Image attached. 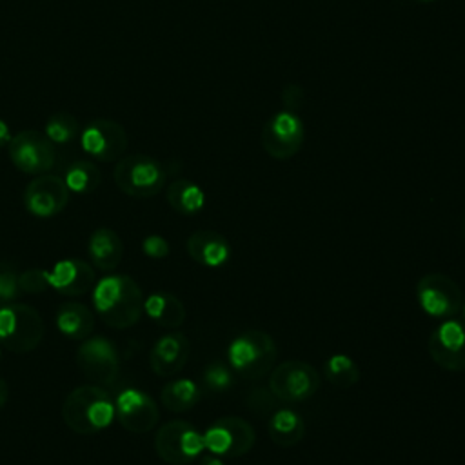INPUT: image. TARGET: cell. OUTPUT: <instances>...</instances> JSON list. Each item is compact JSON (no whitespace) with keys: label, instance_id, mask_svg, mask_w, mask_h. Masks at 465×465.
<instances>
[{"label":"cell","instance_id":"obj_1","mask_svg":"<svg viewBox=\"0 0 465 465\" xmlns=\"http://www.w3.org/2000/svg\"><path fill=\"white\" fill-rule=\"evenodd\" d=\"M93 303L102 322L113 329L134 325L143 312L142 289L125 274H111L94 283Z\"/></svg>","mask_w":465,"mask_h":465},{"label":"cell","instance_id":"obj_2","mask_svg":"<svg viewBox=\"0 0 465 465\" xmlns=\"http://www.w3.org/2000/svg\"><path fill=\"white\" fill-rule=\"evenodd\" d=\"M65 425L78 434H94L111 425L114 401L100 385H80L62 403Z\"/></svg>","mask_w":465,"mask_h":465},{"label":"cell","instance_id":"obj_3","mask_svg":"<svg viewBox=\"0 0 465 465\" xmlns=\"http://www.w3.org/2000/svg\"><path fill=\"white\" fill-rule=\"evenodd\" d=\"M278 358L274 338L260 329H251L236 338L227 347V361L231 371L243 380H260L272 371Z\"/></svg>","mask_w":465,"mask_h":465},{"label":"cell","instance_id":"obj_4","mask_svg":"<svg viewBox=\"0 0 465 465\" xmlns=\"http://www.w3.org/2000/svg\"><path fill=\"white\" fill-rule=\"evenodd\" d=\"M165 167L147 154L122 156L113 169L116 187L133 198H151L158 194L165 185Z\"/></svg>","mask_w":465,"mask_h":465},{"label":"cell","instance_id":"obj_5","mask_svg":"<svg viewBox=\"0 0 465 465\" xmlns=\"http://www.w3.org/2000/svg\"><path fill=\"white\" fill-rule=\"evenodd\" d=\"M45 334L42 316L25 303H5L0 307V345L24 354L36 349Z\"/></svg>","mask_w":465,"mask_h":465},{"label":"cell","instance_id":"obj_6","mask_svg":"<svg viewBox=\"0 0 465 465\" xmlns=\"http://www.w3.org/2000/svg\"><path fill=\"white\" fill-rule=\"evenodd\" d=\"M154 450L169 465H189L205 450L203 432L185 420H173L154 434Z\"/></svg>","mask_w":465,"mask_h":465},{"label":"cell","instance_id":"obj_7","mask_svg":"<svg viewBox=\"0 0 465 465\" xmlns=\"http://www.w3.org/2000/svg\"><path fill=\"white\" fill-rule=\"evenodd\" d=\"M318 389H320L318 371L302 360H287L272 367L269 376L271 394L283 403L305 401L312 398Z\"/></svg>","mask_w":465,"mask_h":465},{"label":"cell","instance_id":"obj_8","mask_svg":"<svg viewBox=\"0 0 465 465\" xmlns=\"http://www.w3.org/2000/svg\"><path fill=\"white\" fill-rule=\"evenodd\" d=\"M7 154L11 163L25 174H45L56 163V145L36 129H24L13 134Z\"/></svg>","mask_w":465,"mask_h":465},{"label":"cell","instance_id":"obj_9","mask_svg":"<svg viewBox=\"0 0 465 465\" xmlns=\"http://www.w3.org/2000/svg\"><path fill=\"white\" fill-rule=\"evenodd\" d=\"M205 450L220 458H238L247 454L256 443L252 425L240 416H222L203 432Z\"/></svg>","mask_w":465,"mask_h":465},{"label":"cell","instance_id":"obj_10","mask_svg":"<svg viewBox=\"0 0 465 465\" xmlns=\"http://www.w3.org/2000/svg\"><path fill=\"white\" fill-rule=\"evenodd\" d=\"M416 300L421 311L432 318H454L463 305L460 285L443 272L423 274L416 283Z\"/></svg>","mask_w":465,"mask_h":465},{"label":"cell","instance_id":"obj_11","mask_svg":"<svg viewBox=\"0 0 465 465\" xmlns=\"http://www.w3.org/2000/svg\"><path fill=\"white\" fill-rule=\"evenodd\" d=\"M305 127L292 111L274 113L262 127V147L274 160H289L302 149Z\"/></svg>","mask_w":465,"mask_h":465},{"label":"cell","instance_id":"obj_12","mask_svg":"<svg viewBox=\"0 0 465 465\" xmlns=\"http://www.w3.org/2000/svg\"><path fill=\"white\" fill-rule=\"evenodd\" d=\"M78 138L87 156L98 162L120 160L129 143L125 129L111 118L91 120L84 129H80Z\"/></svg>","mask_w":465,"mask_h":465},{"label":"cell","instance_id":"obj_13","mask_svg":"<svg viewBox=\"0 0 465 465\" xmlns=\"http://www.w3.org/2000/svg\"><path fill=\"white\" fill-rule=\"evenodd\" d=\"M432 361L450 372L465 371V322L456 318L443 320L427 341Z\"/></svg>","mask_w":465,"mask_h":465},{"label":"cell","instance_id":"obj_14","mask_svg":"<svg viewBox=\"0 0 465 465\" xmlns=\"http://www.w3.org/2000/svg\"><path fill=\"white\" fill-rule=\"evenodd\" d=\"M76 365L96 385H113L120 371L118 351L107 338H89L76 351Z\"/></svg>","mask_w":465,"mask_h":465},{"label":"cell","instance_id":"obj_15","mask_svg":"<svg viewBox=\"0 0 465 465\" xmlns=\"http://www.w3.org/2000/svg\"><path fill=\"white\" fill-rule=\"evenodd\" d=\"M69 193L71 191L64 178L54 174H38L25 185L24 205L33 216L51 218L65 209Z\"/></svg>","mask_w":465,"mask_h":465},{"label":"cell","instance_id":"obj_16","mask_svg":"<svg viewBox=\"0 0 465 465\" xmlns=\"http://www.w3.org/2000/svg\"><path fill=\"white\" fill-rule=\"evenodd\" d=\"M114 416L120 425L131 432H149L158 423L156 401L140 389H125L114 401Z\"/></svg>","mask_w":465,"mask_h":465},{"label":"cell","instance_id":"obj_17","mask_svg":"<svg viewBox=\"0 0 465 465\" xmlns=\"http://www.w3.org/2000/svg\"><path fill=\"white\" fill-rule=\"evenodd\" d=\"M191 352V343L182 332H167L156 340L149 352V365L158 376H173L180 372Z\"/></svg>","mask_w":465,"mask_h":465},{"label":"cell","instance_id":"obj_18","mask_svg":"<svg viewBox=\"0 0 465 465\" xmlns=\"http://www.w3.org/2000/svg\"><path fill=\"white\" fill-rule=\"evenodd\" d=\"M49 287L65 296H80L94 285V269L82 260H60L47 271Z\"/></svg>","mask_w":465,"mask_h":465},{"label":"cell","instance_id":"obj_19","mask_svg":"<svg viewBox=\"0 0 465 465\" xmlns=\"http://www.w3.org/2000/svg\"><path fill=\"white\" fill-rule=\"evenodd\" d=\"M187 254L191 260L203 267H222L231 256L227 238L211 229H200L187 238Z\"/></svg>","mask_w":465,"mask_h":465},{"label":"cell","instance_id":"obj_20","mask_svg":"<svg viewBox=\"0 0 465 465\" xmlns=\"http://www.w3.org/2000/svg\"><path fill=\"white\" fill-rule=\"evenodd\" d=\"M87 254L96 269L113 271L120 265L124 256V245L120 236L107 227L96 229L87 242Z\"/></svg>","mask_w":465,"mask_h":465},{"label":"cell","instance_id":"obj_21","mask_svg":"<svg viewBox=\"0 0 465 465\" xmlns=\"http://www.w3.org/2000/svg\"><path fill=\"white\" fill-rule=\"evenodd\" d=\"M56 327L71 340H85L94 329V318L89 307L78 302H64L56 309Z\"/></svg>","mask_w":465,"mask_h":465},{"label":"cell","instance_id":"obj_22","mask_svg":"<svg viewBox=\"0 0 465 465\" xmlns=\"http://www.w3.org/2000/svg\"><path fill=\"white\" fill-rule=\"evenodd\" d=\"M143 311L154 323L163 329H176L185 320V307L180 298L165 291L147 296L143 300Z\"/></svg>","mask_w":465,"mask_h":465},{"label":"cell","instance_id":"obj_23","mask_svg":"<svg viewBox=\"0 0 465 465\" xmlns=\"http://www.w3.org/2000/svg\"><path fill=\"white\" fill-rule=\"evenodd\" d=\"M267 432L278 447H294L305 436V421L292 409H280L271 414Z\"/></svg>","mask_w":465,"mask_h":465},{"label":"cell","instance_id":"obj_24","mask_svg":"<svg viewBox=\"0 0 465 465\" xmlns=\"http://www.w3.org/2000/svg\"><path fill=\"white\" fill-rule=\"evenodd\" d=\"M167 202L169 205L185 216L198 214L205 205V193L202 187L187 178H178L167 187Z\"/></svg>","mask_w":465,"mask_h":465},{"label":"cell","instance_id":"obj_25","mask_svg":"<svg viewBox=\"0 0 465 465\" xmlns=\"http://www.w3.org/2000/svg\"><path fill=\"white\" fill-rule=\"evenodd\" d=\"M200 387L193 380L180 378L163 385L160 392V401L171 412H185L200 401Z\"/></svg>","mask_w":465,"mask_h":465},{"label":"cell","instance_id":"obj_26","mask_svg":"<svg viewBox=\"0 0 465 465\" xmlns=\"http://www.w3.org/2000/svg\"><path fill=\"white\" fill-rule=\"evenodd\" d=\"M64 182L69 191L78 194H89L100 185L102 173L96 163L89 160H76L67 165L64 173Z\"/></svg>","mask_w":465,"mask_h":465},{"label":"cell","instance_id":"obj_27","mask_svg":"<svg viewBox=\"0 0 465 465\" xmlns=\"http://www.w3.org/2000/svg\"><path fill=\"white\" fill-rule=\"evenodd\" d=\"M325 378L336 387H352L360 380L358 363L347 354H331L323 363Z\"/></svg>","mask_w":465,"mask_h":465},{"label":"cell","instance_id":"obj_28","mask_svg":"<svg viewBox=\"0 0 465 465\" xmlns=\"http://www.w3.org/2000/svg\"><path fill=\"white\" fill-rule=\"evenodd\" d=\"M44 134L54 145H65V143H71L76 136H80V125L71 113L58 111L45 120Z\"/></svg>","mask_w":465,"mask_h":465},{"label":"cell","instance_id":"obj_29","mask_svg":"<svg viewBox=\"0 0 465 465\" xmlns=\"http://www.w3.org/2000/svg\"><path fill=\"white\" fill-rule=\"evenodd\" d=\"M232 381H234V378H232L231 367H227L223 363H211L203 371V383L214 392L227 391L232 385Z\"/></svg>","mask_w":465,"mask_h":465},{"label":"cell","instance_id":"obj_30","mask_svg":"<svg viewBox=\"0 0 465 465\" xmlns=\"http://www.w3.org/2000/svg\"><path fill=\"white\" fill-rule=\"evenodd\" d=\"M18 287L22 292H29V294H40L49 287V280H47V271L42 269H27L18 276Z\"/></svg>","mask_w":465,"mask_h":465},{"label":"cell","instance_id":"obj_31","mask_svg":"<svg viewBox=\"0 0 465 465\" xmlns=\"http://www.w3.org/2000/svg\"><path fill=\"white\" fill-rule=\"evenodd\" d=\"M18 274L13 267H7L0 263V303H13V300L18 296Z\"/></svg>","mask_w":465,"mask_h":465},{"label":"cell","instance_id":"obj_32","mask_svg":"<svg viewBox=\"0 0 465 465\" xmlns=\"http://www.w3.org/2000/svg\"><path fill=\"white\" fill-rule=\"evenodd\" d=\"M142 251H143L145 256L160 260V258H165L169 254V243H167V240L163 236L151 234V236L143 238Z\"/></svg>","mask_w":465,"mask_h":465},{"label":"cell","instance_id":"obj_33","mask_svg":"<svg viewBox=\"0 0 465 465\" xmlns=\"http://www.w3.org/2000/svg\"><path fill=\"white\" fill-rule=\"evenodd\" d=\"M282 100H283L287 111L296 113V109H298V107L302 105V102H303V91H302V87L296 85V84L285 85L283 91H282Z\"/></svg>","mask_w":465,"mask_h":465},{"label":"cell","instance_id":"obj_34","mask_svg":"<svg viewBox=\"0 0 465 465\" xmlns=\"http://www.w3.org/2000/svg\"><path fill=\"white\" fill-rule=\"evenodd\" d=\"M11 138H13V133H11L9 124H7L5 120H2V118H0V147L9 145Z\"/></svg>","mask_w":465,"mask_h":465},{"label":"cell","instance_id":"obj_35","mask_svg":"<svg viewBox=\"0 0 465 465\" xmlns=\"http://www.w3.org/2000/svg\"><path fill=\"white\" fill-rule=\"evenodd\" d=\"M202 465H225L223 460L216 454H207V456H202Z\"/></svg>","mask_w":465,"mask_h":465},{"label":"cell","instance_id":"obj_36","mask_svg":"<svg viewBox=\"0 0 465 465\" xmlns=\"http://www.w3.org/2000/svg\"><path fill=\"white\" fill-rule=\"evenodd\" d=\"M7 398H9V387H7L5 380H4V378H0V407H4V405H5Z\"/></svg>","mask_w":465,"mask_h":465},{"label":"cell","instance_id":"obj_37","mask_svg":"<svg viewBox=\"0 0 465 465\" xmlns=\"http://www.w3.org/2000/svg\"><path fill=\"white\" fill-rule=\"evenodd\" d=\"M461 311H463V316H465V302H463V305H461Z\"/></svg>","mask_w":465,"mask_h":465},{"label":"cell","instance_id":"obj_38","mask_svg":"<svg viewBox=\"0 0 465 465\" xmlns=\"http://www.w3.org/2000/svg\"><path fill=\"white\" fill-rule=\"evenodd\" d=\"M418 2H425L427 4V2H434V0H418Z\"/></svg>","mask_w":465,"mask_h":465},{"label":"cell","instance_id":"obj_39","mask_svg":"<svg viewBox=\"0 0 465 465\" xmlns=\"http://www.w3.org/2000/svg\"><path fill=\"white\" fill-rule=\"evenodd\" d=\"M0 358H2V351H0Z\"/></svg>","mask_w":465,"mask_h":465}]
</instances>
